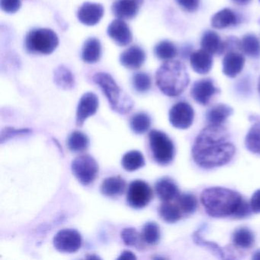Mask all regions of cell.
<instances>
[{"label":"cell","mask_w":260,"mask_h":260,"mask_svg":"<svg viewBox=\"0 0 260 260\" xmlns=\"http://www.w3.org/2000/svg\"><path fill=\"white\" fill-rule=\"evenodd\" d=\"M235 151L226 129L222 125L210 124L196 138L192 156L199 167L211 169L226 165L234 157Z\"/></svg>","instance_id":"obj_1"},{"label":"cell","mask_w":260,"mask_h":260,"mask_svg":"<svg viewBox=\"0 0 260 260\" xmlns=\"http://www.w3.org/2000/svg\"><path fill=\"white\" fill-rule=\"evenodd\" d=\"M207 214L213 217L244 218L249 215L247 202L237 191L223 187L207 188L201 196Z\"/></svg>","instance_id":"obj_2"},{"label":"cell","mask_w":260,"mask_h":260,"mask_svg":"<svg viewBox=\"0 0 260 260\" xmlns=\"http://www.w3.org/2000/svg\"><path fill=\"white\" fill-rule=\"evenodd\" d=\"M189 82L186 68L178 60H167L156 71V86L167 96L176 97L181 95Z\"/></svg>","instance_id":"obj_3"},{"label":"cell","mask_w":260,"mask_h":260,"mask_svg":"<svg viewBox=\"0 0 260 260\" xmlns=\"http://www.w3.org/2000/svg\"><path fill=\"white\" fill-rule=\"evenodd\" d=\"M93 81L101 88L112 110L125 115L133 109V100L119 87L110 74L97 73Z\"/></svg>","instance_id":"obj_4"},{"label":"cell","mask_w":260,"mask_h":260,"mask_svg":"<svg viewBox=\"0 0 260 260\" xmlns=\"http://www.w3.org/2000/svg\"><path fill=\"white\" fill-rule=\"evenodd\" d=\"M25 45L30 54L48 55L52 54L58 46V36L48 28L33 29L27 34Z\"/></svg>","instance_id":"obj_5"},{"label":"cell","mask_w":260,"mask_h":260,"mask_svg":"<svg viewBox=\"0 0 260 260\" xmlns=\"http://www.w3.org/2000/svg\"><path fill=\"white\" fill-rule=\"evenodd\" d=\"M149 141L153 159L158 164L167 166L172 162L174 159L175 146L167 134L161 131H151Z\"/></svg>","instance_id":"obj_6"},{"label":"cell","mask_w":260,"mask_h":260,"mask_svg":"<svg viewBox=\"0 0 260 260\" xmlns=\"http://www.w3.org/2000/svg\"><path fill=\"white\" fill-rule=\"evenodd\" d=\"M71 170L73 174L82 185H89L98 176V162L92 156L82 155L73 160Z\"/></svg>","instance_id":"obj_7"},{"label":"cell","mask_w":260,"mask_h":260,"mask_svg":"<svg viewBox=\"0 0 260 260\" xmlns=\"http://www.w3.org/2000/svg\"><path fill=\"white\" fill-rule=\"evenodd\" d=\"M153 196V190L148 183L143 180H135L129 185L127 204L135 209H141L147 206Z\"/></svg>","instance_id":"obj_8"},{"label":"cell","mask_w":260,"mask_h":260,"mask_svg":"<svg viewBox=\"0 0 260 260\" xmlns=\"http://www.w3.org/2000/svg\"><path fill=\"white\" fill-rule=\"evenodd\" d=\"M81 234L74 229H63L54 237V248L63 253H74L82 246Z\"/></svg>","instance_id":"obj_9"},{"label":"cell","mask_w":260,"mask_h":260,"mask_svg":"<svg viewBox=\"0 0 260 260\" xmlns=\"http://www.w3.org/2000/svg\"><path fill=\"white\" fill-rule=\"evenodd\" d=\"M194 116V109L185 102L176 103L171 108L169 113L170 124L176 128L182 130L191 127Z\"/></svg>","instance_id":"obj_10"},{"label":"cell","mask_w":260,"mask_h":260,"mask_svg":"<svg viewBox=\"0 0 260 260\" xmlns=\"http://www.w3.org/2000/svg\"><path fill=\"white\" fill-rule=\"evenodd\" d=\"M99 98L93 92H86L80 99L77 109L76 124L82 127L88 118L95 115L99 109Z\"/></svg>","instance_id":"obj_11"},{"label":"cell","mask_w":260,"mask_h":260,"mask_svg":"<svg viewBox=\"0 0 260 260\" xmlns=\"http://www.w3.org/2000/svg\"><path fill=\"white\" fill-rule=\"evenodd\" d=\"M219 92L214 81L211 79H203L194 82L191 89V95L196 103L207 106L211 99Z\"/></svg>","instance_id":"obj_12"},{"label":"cell","mask_w":260,"mask_h":260,"mask_svg":"<svg viewBox=\"0 0 260 260\" xmlns=\"http://www.w3.org/2000/svg\"><path fill=\"white\" fill-rule=\"evenodd\" d=\"M104 16V8L101 4L86 2L79 9L77 18L86 26H94Z\"/></svg>","instance_id":"obj_13"},{"label":"cell","mask_w":260,"mask_h":260,"mask_svg":"<svg viewBox=\"0 0 260 260\" xmlns=\"http://www.w3.org/2000/svg\"><path fill=\"white\" fill-rule=\"evenodd\" d=\"M108 36L119 46L124 47L132 42L133 36L127 24L122 19H115L109 24Z\"/></svg>","instance_id":"obj_14"},{"label":"cell","mask_w":260,"mask_h":260,"mask_svg":"<svg viewBox=\"0 0 260 260\" xmlns=\"http://www.w3.org/2000/svg\"><path fill=\"white\" fill-rule=\"evenodd\" d=\"M143 0H117L112 5V13L118 19H132L139 12Z\"/></svg>","instance_id":"obj_15"},{"label":"cell","mask_w":260,"mask_h":260,"mask_svg":"<svg viewBox=\"0 0 260 260\" xmlns=\"http://www.w3.org/2000/svg\"><path fill=\"white\" fill-rule=\"evenodd\" d=\"M245 65V57L243 54L236 51L226 52L222 63V71L226 77L234 78L243 71Z\"/></svg>","instance_id":"obj_16"},{"label":"cell","mask_w":260,"mask_h":260,"mask_svg":"<svg viewBox=\"0 0 260 260\" xmlns=\"http://www.w3.org/2000/svg\"><path fill=\"white\" fill-rule=\"evenodd\" d=\"M145 60V52L142 48L137 45L127 48L120 56L121 64L130 70L139 69L144 64Z\"/></svg>","instance_id":"obj_17"},{"label":"cell","mask_w":260,"mask_h":260,"mask_svg":"<svg viewBox=\"0 0 260 260\" xmlns=\"http://www.w3.org/2000/svg\"><path fill=\"white\" fill-rule=\"evenodd\" d=\"M190 64L197 74H208L213 66L212 54L203 49L194 51L190 55Z\"/></svg>","instance_id":"obj_18"},{"label":"cell","mask_w":260,"mask_h":260,"mask_svg":"<svg viewBox=\"0 0 260 260\" xmlns=\"http://www.w3.org/2000/svg\"><path fill=\"white\" fill-rule=\"evenodd\" d=\"M156 194L162 202H171L179 197V189L178 185L170 178H162L155 185Z\"/></svg>","instance_id":"obj_19"},{"label":"cell","mask_w":260,"mask_h":260,"mask_svg":"<svg viewBox=\"0 0 260 260\" xmlns=\"http://www.w3.org/2000/svg\"><path fill=\"white\" fill-rule=\"evenodd\" d=\"M202 49L211 54H220L225 52V42H223L218 34L213 31H207L201 41Z\"/></svg>","instance_id":"obj_20"},{"label":"cell","mask_w":260,"mask_h":260,"mask_svg":"<svg viewBox=\"0 0 260 260\" xmlns=\"http://www.w3.org/2000/svg\"><path fill=\"white\" fill-rule=\"evenodd\" d=\"M126 182L121 176H112L104 179L100 190L103 196L109 198L118 197L124 193Z\"/></svg>","instance_id":"obj_21"},{"label":"cell","mask_w":260,"mask_h":260,"mask_svg":"<svg viewBox=\"0 0 260 260\" xmlns=\"http://www.w3.org/2000/svg\"><path fill=\"white\" fill-rule=\"evenodd\" d=\"M238 16L231 9H223L211 18V25L217 29H223L237 25Z\"/></svg>","instance_id":"obj_22"},{"label":"cell","mask_w":260,"mask_h":260,"mask_svg":"<svg viewBox=\"0 0 260 260\" xmlns=\"http://www.w3.org/2000/svg\"><path fill=\"white\" fill-rule=\"evenodd\" d=\"M102 56V46L99 39L90 38L87 39L82 49V58L85 63H95Z\"/></svg>","instance_id":"obj_23"},{"label":"cell","mask_w":260,"mask_h":260,"mask_svg":"<svg viewBox=\"0 0 260 260\" xmlns=\"http://www.w3.org/2000/svg\"><path fill=\"white\" fill-rule=\"evenodd\" d=\"M233 113L234 110L228 105L218 104L213 106L208 111L206 118L210 124L222 125Z\"/></svg>","instance_id":"obj_24"},{"label":"cell","mask_w":260,"mask_h":260,"mask_svg":"<svg viewBox=\"0 0 260 260\" xmlns=\"http://www.w3.org/2000/svg\"><path fill=\"white\" fill-rule=\"evenodd\" d=\"M54 81L58 87L65 90L73 89L75 86L74 74L65 66H60L54 70Z\"/></svg>","instance_id":"obj_25"},{"label":"cell","mask_w":260,"mask_h":260,"mask_svg":"<svg viewBox=\"0 0 260 260\" xmlns=\"http://www.w3.org/2000/svg\"><path fill=\"white\" fill-rule=\"evenodd\" d=\"M240 50L248 57L258 58L260 57L259 40L254 35H246L240 41Z\"/></svg>","instance_id":"obj_26"},{"label":"cell","mask_w":260,"mask_h":260,"mask_svg":"<svg viewBox=\"0 0 260 260\" xmlns=\"http://www.w3.org/2000/svg\"><path fill=\"white\" fill-rule=\"evenodd\" d=\"M121 165L126 171H136L145 166L144 155L138 150L127 152L123 156Z\"/></svg>","instance_id":"obj_27"},{"label":"cell","mask_w":260,"mask_h":260,"mask_svg":"<svg viewBox=\"0 0 260 260\" xmlns=\"http://www.w3.org/2000/svg\"><path fill=\"white\" fill-rule=\"evenodd\" d=\"M159 214L164 221L173 223L180 220L182 212L179 205H173L170 202H164L159 207Z\"/></svg>","instance_id":"obj_28"},{"label":"cell","mask_w":260,"mask_h":260,"mask_svg":"<svg viewBox=\"0 0 260 260\" xmlns=\"http://www.w3.org/2000/svg\"><path fill=\"white\" fill-rule=\"evenodd\" d=\"M89 140L87 135L78 131H75L70 135L68 146L71 151L74 153H81L89 147Z\"/></svg>","instance_id":"obj_29"},{"label":"cell","mask_w":260,"mask_h":260,"mask_svg":"<svg viewBox=\"0 0 260 260\" xmlns=\"http://www.w3.org/2000/svg\"><path fill=\"white\" fill-rule=\"evenodd\" d=\"M254 241L253 233L248 228H239L233 234V242L238 247L249 249L253 245Z\"/></svg>","instance_id":"obj_30"},{"label":"cell","mask_w":260,"mask_h":260,"mask_svg":"<svg viewBox=\"0 0 260 260\" xmlns=\"http://www.w3.org/2000/svg\"><path fill=\"white\" fill-rule=\"evenodd\" d=\"M141 235L143 242L147 244H157L161 237L159 225L155 222H147L143 228Z\"/></svg>","instance_id":"obj_31"},{"label":"cell","mask_w":260,"mask_h":260,"mask_svg":"<svg viewBox=\"0 0 260 260\" xmlns=\"http://www.w3.org/2000/svg\"><path fill=\"white\" fill-rule=\"evenodd\" d=\"M130 126L134 133L143 135L150 129L151 126V118L147 113L140 112L132 117Z\"/></svg>","instance_id":"obj_32"},{"label":"cell","mask_w":260,"mask_h":260,"mask_svg":"<svg viewBox=\"0 0 260 260\" xmlns=\"http://www.w3.org/2000/svg\"><path fill=\"white\" fill-rule=\"evenodd\" d=\"M245 145L249 151L260 155V122L255 123L249 129L245 139Z\"/></svg>","instance_id":"obj_33"},{"label":"cell","mask_w":260,"mask_h":260,"mask_svg":"<svg viewBox=\"0 0 260 260\" xmlns=\"http://www.w3.org/2000/svg\"><path fill=\"white\" fill-rule=\"evenodd\" d=\"M155 55L162 60H171L177 55V48L174 44L169 41H162L156 45Z\"/></svg>","instance_id":"obj_34"},{"label":"cell","mask_w":260,"mask_h":260,"mask_svg":"<svg viewBox=\"0 0 260 260\" xmlns=\"http://www.w3.org/2000/svg\"><path fill=\"white\" fill-rule=\"evenodd\" d=\"M176 200H177V205L184 214H192L197 209V199L193 194H179Z\"/></svg>","instance_id":"obj_35"},{"label":"cell","mask_w":260,"mask_h":260,"mask_svg":"<svg viewBox=\"0 0 260 260\" xmlns=\"http://www.w3.org/2000/svg\"><path fill=\"white\" fill-rule=\"evenodd\" d=\"M132 83L137 92L144 93L151 87V79L148 74L144 72L137 73L133 76Z\"/></svg>","instance_id":"obj_36"},{"label":"cell","mask_w":260,"mask_h":260,"mask_svg":"<svg viewBox=\"0 0 260 260\" xmlns=\"http://www.w3.org/2000/svg\"><path fill=\"white\" fill-rule=\"evenodd\" d=\"M193 240L196 244L199 245L201 246H205V247L209 249L214 255H217L219 258H225V252L223 250L221 247L216 244V243H213V242L207 241L205 240L202 235L200 234V231H196L193 234Z\"/></svg>","instance_id":"obj_37"},{"label":"cell","mask_w":260,"mask_h":260,"mask_svg":"<svg viewBox=\"0 0 260 260\" xmlns=\"http://www.w3.org/2000/svg\"><path fill=\"white\" fill-rule=\"evenodd\" d=\"M121 237L126 246L138 247L143 241L141 234L135 228H124L121 231Z\"/></svg>","instance_id":"obj_38"},{"label":"cell","mask_w":260,"mask_h":260,"mask_svg":"<svg viewBox=\"0 0 260 260\" xmlns=\"http://www.w3.org/2000/svg\"><path fill=\"white\" fill-rule=\"evenodd\" d=\"M0 7L3 11L9 14H14L20 10L22 7L21 0H0Z\"/></svg>","instance_id":"obj_39"},{"label":"cell","mask_w":260,"mask_h":260,"mask_svg":"<svg viewBox=\"0 0 260 260\" xmlns=\"http://www.w3.org/2000/svg\"><path fill=\"white\" fill-rule=\"evenodd\" d=\"M31 131L30 129H15L13 127H7V128L3 130L1 133V143L10 139V138H14L18 135H24L29 134Z\"/></svg>","instance_id":"obj_40"},{"label":"cell","mask_w":260,"mask_h":260,"mask_svg":"<svg viewBox=\"0 0 260 260\" xmlns=\"http://www.w3.org/2000/svg\"><path fill=\"white\" fill-rule=\"evenodd\" d=\"M176 3L185 11L193 13L199 9L200 0H176Z\"/></svg>","instance_id":"obj_41"},{"label":"cell","mask_w":260,"mask_h":260,"mask_svg":"<svg viewBox=\"0 0 260 260\" xmlns=\"http://www.w3.org/2000/svg\"><path fill=\"white\" fill-rule=\"evenodd\" d=\"M250 207L255 214H260V189L257 190L251 198Z\"/></svg>","instance_id":"obj_42"},{"label":"cell","mask_w":260,"mask_h":260,"mask_svg":"<svg viewBox=\"0 0 260 260\" xmlns=\"http://www.w3.org/2000/svg\"><path fill=\"white\" fill-rule=\"evenodd\" d=\"M137 257L135 256L133 252L129 250H124L121 252L120 256L118 257V259H136Z\"/></svg>","instance_id":"obj_43"},{"label":"cell","mask_w":260,"mask_h":260,"mask_svg":"<svg viewBox=\"0 0 260 260\" xmlns=\"http://www.w3.org/2000/svg\"><path fill=\"white\" fill-rule=\"evenodd\" d=\"M234 4L240 6H245L249 4L252 0H232Z\"/></svg>","instance_id":"obj_44"},{"label":"cell","mask_w":260,"mask_h":260,"mask_svg":"<svg viewBox=\"0 0 260 260\" xmlns=\"http://www.w3.org/2000/svg\"><path fill=\"white\" fill-rule=\"evenodd\" d=\"M252 259L260 260V250L257 251L256 252L254 253V255H252Z\"/></svg>","instance_id":"obj_45"},{"label":"cell","mask_w":260,"mask_h":260,"mask_svg":"<svg viewBox=\"0 0 260 260\" xmlns=\"http://www.w3.org/2000/svg\"><path fill=\"white\" fill-rule=\"evenodd\" d=\"M258 91H259V92H260V77H259V79H258Z\"/></svg>","instance_id":"obj_46"},{"label":"cell","mask_w":260,"mask_h":260,"mask_svg":"<svg viewBox=\"0 0 260 260\" xmlns=\"http://www.w3.org/2000/svg\"><path fill=\"white\" fill-rule=\"evenodd\" d=\"M259 1H260V0H259Z\"/></svg>","instance_id":"obj_47"}]
</instances>
